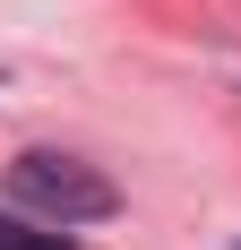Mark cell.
I'll return each mask as SVG.
<instances>
[{
  "instance_id": "6da1fadb",
  "label": "cell",
  "mask_w": 241,
  "mask_h": 250,
  "mask_svg": "<svg viewBox=\"0 0 241 250\" xmlns=\"http://www.w3.org/2000/svg\"><path fill=\"white\" fill-rule=\"evenodd\" d=\"M9 199L35 207L52 233H69V225H103V216H120V190L95 173V164H78V155H18L9 164Z\"/></svg>"
},
{
  "instance_id": "7a4b0ae2",
  "label": "cell",
  "mask_w": 241,
  "mask_h": 250,
  "mask_svg": "<svg viewBox=\"0 0 241 250\" xmlns=\"http://www.w3.org/2000/svg\"><path fill=\"white\" fill-rule=\"evenodd\" d=\"M0 250H78L69 233H43V225H18V216H0Z\"/></svg>"
}]
</instances>
